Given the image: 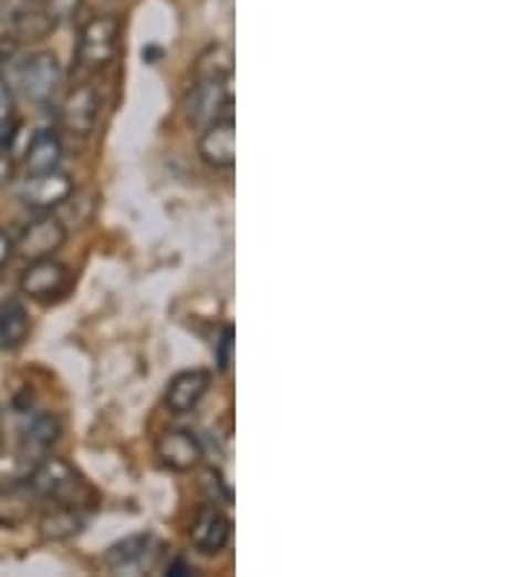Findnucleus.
<instances>
[{
    "label": "nucleus",
    "mask_w": 524,
    "mask_h": 577,
    "mask_svg": "<svg viewBox=\"0 0 524 577\" xmlns=\"http://www.w3.org/2000/svg\"><path fill=\"white\" fill-rule=\"evenodd\" d=\"M30 339V312L18 298L0 303V348L18 350Z\"/></svg>",
    "instance_id": "f3484780"
},
{
    "label": "nucleus",
    "mask_w": 524,
    "mask_h": 577,
    "mask_svg": "<svg viewBox=\"0 0 524 577\" xmlns=\"http://www.w3.org/2000/svg\"><path fill=\"white\" fill-rule=\"evenodd\" d=\"M53 27L56 24H53L41 9L39 12H30V9H27V12H18L15 18V35L21 41H41Z\"/></svg>",
    "instance_id": "412c9836"
},
{
    "label": "nucleus",
    "mask_w": 524,
    "mask_h": 577,
    "mask_svg": "<svg viewBox=\"0 0 524 577\" xmlns=\"http://www.w3.org/2000/svg\"><path fill=\"white\" fill-rule=\"evenodd\" d=\"M71 196L73 178L67 173H62V169L27 175L24 184H21V202L30 210H39V214H53L64 202H71Z\"/></svg>",
    "instance_id": "423d86ee"
},
{
    "label": "nucleus",
    "mask_w": 524,
    "mask_h": 577,
    "mask_svg": "<svg viewBox=\"0 0 524 577\" xmlns=\"http://www.w3.org/2000/svg\"><path fill=\"white\" fill-rule=\"evenodd\" d=\"M67 243V228L62 225V219H56L53 214H41L39 219H32L21 237L15 239V254L24 257L27 262L32 260H48V257H56L59 251Z\"/></svg>",
    "instance_id": "39448f33"
},
{
    "label": "nucleus",
    "mask_w": 524,
    "mask_h": 577,
    "mask_svg": "<svg viewBox=\"0 0 524 577\" xmlns=\"http://www.w3.org/2000/svg\"><path fill=\"white\" fill-rule=\"evenodd\" d=\"M3 450H7V437H3V432H0V455H3Z\"/></svg>",
    "instance_id": "a878e982"
},
{
    "label": "nucleus",
    "mask_w": 524,
    "mask_h": 577,
    "mask_svg": "<svg viewBox=\"0 0 524 577\" xmlns=\"http://www.w3.org/2000/svg\"><path fill=\"white\" fill-rule=\"evenodd\" d=\"M155 455L172 473H190L205 458L201 441L192 432H187V429H167V432H160L158 441H155Z\"/></svg>",
    "instance_id": "1a4fd4ad"
},
{
    "label": "nucleus",
    "mask_w": 524,
    "mask_h": 577,
    "mask_svg": "<svg viewBox=\"0 0 524 577\" xmlns=\"http://www.w3.org/2000/svg\"><path fill=\"white\" fill-rule=\"evenodd\" d=\"M0 414H3V405H0Z\"/></svg>",
    "instance_id": "bb28decb"
},
{
    "label": "nucleus",
    "mask_w": 524,
    "mask_h": 577,
    "mask_svg": "<svg viewBox=\"0 0 524 577\" xmlns=\"http://www.w3.org/2000/svg\"><path fill=\"white\" fill-rule=\"evenodd\" d=\"M233 537L231 516L224 514L222 507L205 505L192 519L190 543L201 554H222Z\"/></svg>",
    "instance_id": "9b49d317"
},
{
    "label": "nucleus",
    "mask_w": 524,
    "mask_h": 577,
    "mask_svg": "<svg viewBox=\"0 0 524 577\" xmlns=\"http://www.w3.org/2000/svg\"><path fill=\"white\" fill-rule=\"evenodd\" d=\"M24 482L35 493V498L48 502V505H67L82 511V507L96 502L94 487L85 482V475L73 467L71 461L59 458V455H44L41 461H35Z\"/></svg>",
    "instance_id": "f257e3e1"
},
{
    "label": "nucleus",
    "mask_w": 524,
    "mask_h": 577,
    "mask_svg": "<svg viewBox=\"0 0 524 577\" xmlns=\"http://www.w3.org/2000/svg\"><path fill=\"white\" fill-rule=\"evenodd\" d=\"M71 289V269L64 262L53 260H32L30 266L21 275V292L30 298V301H56L64 292Z\"/></svg>",
    "instance_id": "0eeeda50"
},
{
    "label": "nucleus",
    "mask_w": 524,
    "mask_h": 577,
    "mask_svg": "<svg viewBox=\"0 0 524 577\" xmlns=\"http://www.w3.org/2000/svg\"><path fill=\"white\" fill-rule=\"evenodd\" d=\"M39 498L27 482H0V528L15 530L35 516Z\"/></svg>",
    "instance_id": "4468645a"
},
{
    "label": "nucleus",
    "mask_w": 524,
    "mask_h": 577,
    "mask_svg": "<svg viewBox=\"0 0 524 577\" xmlns=\"http://www.w3.org/2000/svg\"><path fill=\"white\" fill-rule=\"evenodd\" d=\"M59 161H62V141H59L56 132H50V128H41V132H35L30 141V146H27V152H24L27 175L59 169Z\"/></svg>",
    "instance_id": "dca6fc26"
},
{
    "label": "nucleus",
    "mask_w": 524,
    "mask_h": 577,
    "mask_svg": "<svg viewBox=\"0 0 524 577\" xmlns=\"http://www.w3.org/2000/svg\"><path fill=\"white\" fill-rule=\"evenodd\" d=\"M231 80H196V87L187 96V120L196 126H210L213 120L233 117V91Z\"/></svg>",
    "instance_id": "20e7f679"
},
{
    "label": "nucleus",
    "mask_w": 524,
    "mask_h": 577,
    "mask_svg": "<svg viewBox=\"0 0 524 577\" xmlns=\"http://www.w3.org/2000/svg\"><path fill=\"white\" fill-rule=\"evenodd\" d=\"M82 528H85V516H82L80 507L53 505V511H48V514L39 519V534L44 543H64V539H73Z\"/></svg>",
    "instance_id": "2eb2a0df"
},
{
    "label": "nucleus",
    "mask_w": 524,
    "mask_h": 577,
    "mask_svg": "<svg viewBox=\"0 0 524 577\" xmlns=\"http://www.w3.org/2000/svg\"><path fill=\"white\" fill-rule=\"evenodd\" d=\"M199 155L213 169H231L237 164V123H233V117L213 120L210 126H205Z\"/></svg>",
    "instance_id": "ddd939ff"
},
{
    "label": "nucleus",
    "mask_w": 524,
    "mask_h": 577,
    "mask_svg": "<svg viewBox=\"0 0 524 577\" xmlns=\"http://www.w3.org/2000/svg\"><path fill=\"white\" fill-rule=\"evenodd\" d=\"M62 437V420L53 412H35L24 426H21V435H18V458L21 461H41L44 455H50V450L56 446V441Z\"/></svg>",
    "instance_id": "9d476101"
},
{
    "label": "nucleus",
    "mask_w": 524,
    "mask_h": 577,
    "mask_svg": "<svg viewBox=\"0 0 524 577\" xmlns=\"http://www.w3.org/2000/svg\"><path fill=\"white\" fill-rule=\"evenodd\" d=\"M167 575L181 577V575H192V571H190V566H187V563H184V560H178V563H172V566H169V569H167Z\"/></svg>",
    "instance_id": "393cba45"
},
{
    "label": "nucleus",
    "mask_w": 524,
    "mask_h": 577,
    "mask_svg": "<svg viewBox=\"0 0 524 577\" xmlns=\"http://www.w3.org/2000/svg\"><path fill=\"white\" fill-rule=\"evenodd\" d=\"M15 128V94H12V85L0 76V146H7V150L12 146Z\"/></svg>",
    "instance_id": "aec40b11"
},
{
    "label": "nucleus",
    "mask_w": 524,
    "mask_h": 577,
    "mask_svg": "<svg viewBox=\"0 0 524 577\" xmlns=\"http://www.w3.org/2000/svg\"><path fill=\"white\" fill-rule=\"evenodd\" d=\"M233 53L228 44H213L199 55L196 62V80H231Z\"/></svg>",
    "instance_id": "6ab92c4d"
},
{
    "label": "nucleus",
    "mask_w": 524,
    "mask_h": 577,
    "mask_svg": "<svg viewBox=\"0 0 524 577\" xmlns=\"http://www.w3.org/2000/svg\"><path fill=\"white\" fill-rule=\"evenodd\" d=\"M119 50V18L96 16L80 30V41L73 50V62L80 71H99L112 62Z\"/></svg>",
    "instance_id": "f03ea898"
},
{
    "label": "nucleus",
    "mask_w": 524,
    "mask_h": 577,
    "mask_svg": "<svg viewBox=\"0 0 524 577\" xmlns=\"http://www.w3.org/2000/svg\"><path fill=\"white\" fill-rule=\"evenodd\" d=\"M12 257H15V239L9 237L7 230L0 228V269H3Z\"/></svg>",
    "instance_id": "b1692460"
},
{
    "label": "nucleus",
    "mask_w": 524,
    "mask_h": 577,
    "mask_svg": "<svg viewBox=\"0 0 524 577\" xmlns=\"http://www.w3.org/2000/svg\"><path fill=\"white\" fill-rule=\"evenodd\" d=\"M151 546H155V539H151L149 534H135V537H126L123 543H117V546L108 548L103 557V563L114 571L135 569V566L146 563Z\"/></svg>",
    "instance_id": "a211bd4d"
},
{
    "label": "nucleus",
    "mask_w": 524,
    "mask_h": 577,
    "mask_svg": "<svg viewBox=\"0 0 524 577\" xmlns=\"http://www.w3.org/2000/svg\"><path fill=\"white\" fill-rule=\"evenodd\" d=\"M216 364L219 371L228 373L233 364V327H224L222 339L216 341Z\"/></svg>",
    "instance_id": "5701e85b"
},
{
    "label": "nucleus",
    "mask_w": 524,
    "mask_h": 577,
    "mask_svg": "<svg viewBox=\"0 0 524 577\" xmlns=\"http://www.w3.org/2000/svg\"><path fill=\"white\" fill-rule=\"evenodd\" d=\"M15 85L30 103H50L62 85V64L53 53H32L15 68Z\"/></svg>",
    "instance_id": "7ed1b4c3"
},
{
    "label": "nucleus",
    "mask_w": 524,
    "mask_h": 577,
    "mask_svg": "<svg viewBox=\"0 0 524 577\" xmlns=\"http://www.w3.org/2000/svg\"><path fill=\"white\" fill-rule=\"evenodd\" d=\"M85 0H41V12L53 21V24H64L80 16Z\"/></svg>",
    "instance_id": "4be33fe9"
},
{
    "label": "nucleus",
    "mask_w": 524,
    "mask_h": 577,
    "mask_svg": "<svg viewBox=\"0 0 524 577\" xmlns=\"http://www.w3.org/2000/svg\"><path fill=\"white\" fill-rule=\"evenodd\" d=\"M96 117H99V94L94 85H76L59 105V126L76 137L91 135Z\"/></svg>",
    "instance_id": "6e6552de"
},
{
    "label": "nucleus",
    "mask_w": 524,
    "mask_h": 577,
    "mask_svg": "<svg viewBox=\"0 0 524 577\" xmlns=\"http://www.w3.org/2000/svg\"><path fill=\"white\" fill-rule=\"evenodd\" d=\"M210 385H213V373L205 371V368L175 373L167 385L164 403H167V409L172 414H190L199 409V403L207 396Z\"/></svg>",
    "instance_id": "f8f14e48"
}]
</instances>
